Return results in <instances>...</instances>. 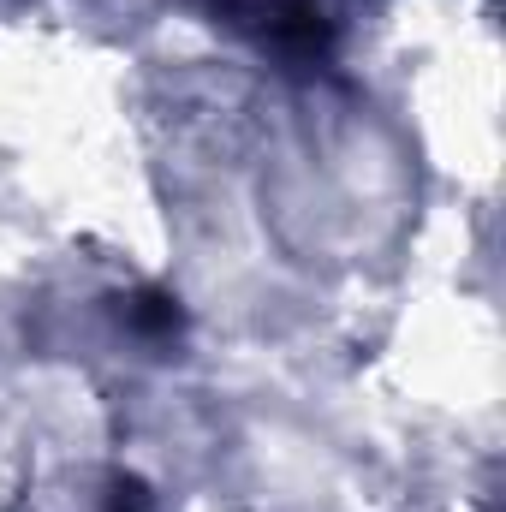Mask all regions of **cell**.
<instances>
[{"label": "cell", "mask_w": 506, "mask_h": 512, "mask_svg": "<svg viewBox=\"0 0 506 512\" xmlns=\"http://www.w3.org/2000/svg\"><path fill=\"white\" fill-rule=\"evenodd\" d=\"M209 12L245 30L280 66H328L334 54V24L316 0H209Z\"/></svg>", "instance_id": "6da1fadb"}, {"label": "cell", "mask_w": 506, "mask_h": 512, "mask_svg": "<svg viewBox=\"0 0 506 512\" xmlns=\"http://www.w3.org/2000/svg\"><path fill=\"white\" fill-rule=\"evenodd\" d=\"M108 512H149V501H143V489H137V483H120V489H114V501H108Z\"/></svg>", "instance_id": "7a4b0ae2"}]
</instances>
